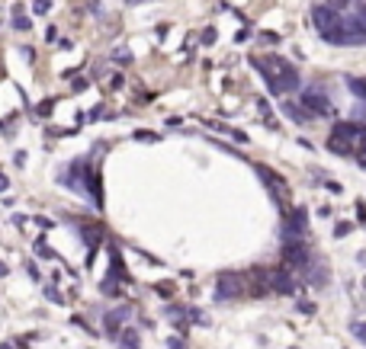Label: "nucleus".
<instances>
[{"label":"nucleus","instance_id":"nucleus-1","mask_svg":"<svg viewBox=\"0 0 366 349\" xmlns=\"http://www.w3.org/2000/svg\"><path fill=\"white\" fill-rule=\"evenodd\" d=\"M254 67L263 74V80H267V87H270V93H273V97L302 90L296 67L289 64L286 58H280V54H270V58H254Z\"/></svg>","mask_w":366,"mask_h":349},{"label":"nucleus","instance_id":"nucleus-2","mask_svg":"<svg viewBox=\"0 0 366 349\" xmlns=\"http://www.w3.org/2000/svg\"><path fill=\"white\" fill-rule=\"evenodd\" d=\"M311 23H315L318 36L331 45H344V32H341V13L328 3H318L311 6Z\"/></svg>","mask_w":366,"mask_h":349},{"label":"nucleus","instance_id":"nucleus-3","mask_svg":"<svg viewBox=\"0 0 366 349\" xmlns=\"http://www.w3.org/2000/svg\"><path fill=\"white\" fill-rule=\"evenodd\" d=\"M299 106L308 109V115H331L334 112V106H331V100L321 93V87H305L299 93Z\"/></svg>","mask_w":366,"mask_h":349},{"label":"nucleus","instance_id":"nucleus-4","mask_svg":"<svg viewBox=\"0 0 366 349\" xmlns=\"http://www.w3.org/2000/svg\"><path fill=\"white\" fill-rule=\"evenodd\" d=\"M311 266V253L305 247L302 241H286V247H283V269H299L305 272Z\"/></svg>","mask_w":366,"mask_h":349},{"label":"nucleus","instance_id":"nucleus-5","mask_svg":"<svg viewBox=\"0 0 366 349\" xmlns=\"http://www.w3.org/2000/svg\"><path fill=\"white\" fill-rule=\"evenodd\" d=\"M247 285V279L238 276V272H219L215 279V301H228V298H238Z\"/></svg>","mask_w":366,"mask_h":349},{"label":"nucleus","instance_id":"nucleus-6","mask_svg":"<svg viewBox=\"0 0 366 349\" xmlns=\"http://www.w3.org/2000/svg\"><path fill=\"white\" fill-rule=\"evenodd\" d=\"M286 221H283V241H302L305 234H308V215H305V208H293L286 211Z\"/></svg>","mask_w":366,"mask_h":349},{"label":"nucleus","instance_id":"nucleus-7","mask_svg":"<svg viewBox=\"0 0 366 349\" xmlns=\"http://www.w3.org/2000/svg\"><path fill=\"white\" fill-rule=\"evenodd\" d=\"M254 170H257V176H260V180L267 183V189H270V193H273V202H276V205H280V208H283V199H286V193H289V183L283 180L280 173H273V170L260 167V163H257Z\"/></svg>","mask_w":366,"mask_h":349},{"label":"nucleus","instance_id":"nucleus-8","mask_svg":"<svg viewBox=\"0 0 366 349\" xmlns=\"http://www.w3.org/2000/svg\"><path fill=\"white\" fill-rule=\"evenodd\" d=\"M354 122H337L334 128H331V138H328V148L334 150V154H350V135H354Z\"/></svg>","mask_w":366,"mask_h":349},{"label":"nucleus","instance_id":"nucleus-9","mask_svg":"<svg viewBox=\"0 0 366 349\" xmlns=\"http://www.w3.org/2000/svg\"><path fill=\"white\" fill-rule=\"evenodd\" d=\"M267 285L273 292H280V295H296V292H299V285L293 282L289 269H270L267 272Z\"/></svg>","mask_w":366,"mask_h":349},{"label":"nucleus","instance_id":"nucleus-10","mask_svg":"<svg viewBox=\"0 0 366 349\" xmlns=\"http://www.w3.org/2000/svg\"><path fill=\"white\" fill-rule=\"evenodd\" d=\"M128 307H116V311H110V314H103V330H106V337L110 340H116L119 337V330H122V324L128 320Z\"/></svg>","mask_w":366,"mask_h":349},{"label":"nucleus","instance_id":"nucleus-11","mask_svg":"<svg viewBox=\"0 0 366 349\" xmlns=\"http://www.w3.org/2000/svg\"><path fill=\"white\" fill-rule=\"evenodd\" d=\"M116 340H119L122 349H141V337H138V330H135V327H122Z\"/></svg>","mask_w":366,"mask_h":349},{"label":"nucleus","instance_id":"nucleus-12","mask_svg":"<svg viewBox=\"0 0 366 349\" xmlns=\"http://www.w3.org/2000/svg\"><path fill=\"white\" fill-rule=\"evenodd\" d=\"M283 115H286V119H293L296 125H305V122H308V115L302 112V106H296V102H283Z\"/></svg>","mask_w":366,"mask_h":349},{"label":"nucleus","instance_id":"nucleus-13","mask_svg":"<svg viewBox=\"0 0 366 349\" xmlns=\"http://www.w3.org/2000/svg\"><path fill=\"white\" fill-rule=\"evenodd\" d=\"M29 16H23V6H13V29H19V32H29Z\"/></svg>","mask_w":366,"mask_h":349},{"label":"nucleus","instance_id":"nucleus-14","mask_svg":"<svg viewBox=\"0 0 366 349\" xmlns=\"http://www.w3.org/2000/svg\"><path fill=\"white\" fill-rule=\"evenodd\" d=\"M305 272H308V279H311V282H315V285H324V282H328V279H331L328 266H315V269H311V266H308V269H305Z\"/></svg>","mask_w":366,"mask_h":349},{"label":"nucleus","instance_id":"nucleus-15","mask_svg":"<svg viewBox=\"0 0 366 349\" xmlns=\"http://www.w3.org/2000/svg\"><path fill=\"white\" fill-rule=\"evenodd\" d=\"M347 87H350V93H354V97L366 100V77H347Z\"/></svg>","mask_w":366,"mask_h":349},{"label":"nucleus","instance_id":"nucleus-16","mask_svg":"<svg viewBox=\"0 0 366 349\" xmlns=\"http://www.w3.org/2000/svg\"><path fill=\"white\" fill-rule=\"evenodd\" d=\"M113 64H132V51L122 45V49H116L113 51Z\"/></svg>","mask_w":366,"mask_h":349},{"label":"nucleus","instance_id":"nucleus-17","mask_svg":"<svg viewBox=\"0 0 366 349\" xmlns=\"http://www.w3.org/2000/svg\"><path fill=\"white\" fill-rule=\"evenodd\" d=\"M350 333L366 346V320H354V324H350Z\"/></svg>","mask_w":366,"mask_h":349},{"label":"nucleus","instance_id":"nucleus-18","mask_svg":"<svg viewBox=\"0 0 366 349\" xmlns=\"http://www.w3.org/2000/svg\"><path fill=\"white\" fill-rule=\"evenodd\" d=\"M36 253H39V256H45V259H58V253L52 250L45 241H36Z\"/></svg>","mask_w":366,"mask_h":349},{"label":"nucleus","instance_id":"nucleus-19","mask_svg":"<svg viewBox=\"0 0 366 349\" xmlns=\"http://www.w3.org/2000/svg\"><path fill=\"white\" fill-rule=\"evenodd\" d=\"M154 292H158L161 298H174V282H158V285H154Z\"/></svg>","mask_w":366,"mask_h":349},{"label":"nucleus","instance_id":"nucleus-20","mask_svg":"<svg viewBox=\"0 0 366 349\" xmlns=\"http://www.w3.org/2000/svg\"><path fill=\"white\" fill-rule=\"evenodd\" d=\"M350 231H354V224H350V221H337L334 224V237H347Z\"/></svg>","mask_w":366,"mask_h":349},{"label":"nucleus","instance_id":"nucleus-21","mask_svg":"<svg viewBox=\"0 0 366 349\" xmlns=\"http://www.w3.org/2000/svg\"><path fill=\"white\" fill-rule=\"evenodd\" d=\"M296 307H299L302 314H315V311H318L315 301H308V298H299V301H296Z\"/></svg>","mask_w":366,"mask_h":349},{"label":"nucleus","instance_id":"nucleus-22","mask_svg":"<svg viewBox=\"0 0 366 349\" xmlns=\"http://www.w3.org/2000/svg\"><path fill=\"white\" fill-rule=\"evenodd\" d=\"M45 298H49V301H55V304H64V295H61L55 285H49V289H45Z\"/></svg>","mask_w":366,"mask_h":349},{"label":"nucleus","instance_id":"nucleus-23","mask_svg":"<svg viewBox=\"0 0 366 349\" xmlns=\"http://www.w3.org/2000/svg\"><path fill=\"white\" fill-rule=\"evenodd\" d=\"M167 349H189L183 343V337H167Z\"/></svg>","mask_w":366,"mask_h":349},{"label":"nucleus","instance_id":"nucleus-24","mask_svg":"<svg viewBox=\"0 0 366 349\" xmlns=\"http://www.w3.org/2000/svg\"><path fill=\"white\" fill-rule=\"evenodd\" d=\"M186 314H189V320H196V324H209V320L202 317V311H199V307H189Z\"/></svg>","mask_w":366,"mask_h":349},{"label":"nucleus","instance_id":"nucleus-25","mask_svg":"<svg viewBox=\"0 0 366 349\" xmlns=\"http://www.w3.org/2000/svg\"><path fill=\"white\" fill-rule=\"evenodd\" d=\"M49 6H52L49 0H36V6H32V10H36L39 16H45V13H49Z\"/></svg>","mask_w":366,"mask_h":349},{"label":"nucleus","instance_id":"nucleus-26","mask_svg":"<svg viewBox=\"0 0 366 349\" xmlns=\"http://www.w3.org/2000/svg\"><path fill=\"white\" fill-rule=\"evenodd\" d=\"M135 141H158L154 132H135Z\"/></svg>","mask_w":366,"mask_h":349},{"label":"nucleus","instance_id":"nucleus-27","mask_svg":"<svg viewBox=\"0 0 366 349\" xmlns=\"http://www.w3.org/2000/svg\"><path fill=\"white\" fill-rule=\"evenodd\" d=\"M52 106H55V102H52V100H45L42 106H39V115H49V112H52Z\"/></svg>","mask_w":366,"mask_h":349},{"label":"nucleus","instance_id":"nucleus-28","mask_svg":"<svg viewBox=\"0 0 366 349\" xmlns=\"http://www.w3.org/2000/svg\"><path fill=\"white\" fill-rule=\"evenodd\" d=\"M215 42V29H206V36H202V45H212Z\"/></svg>","mask_w":366,"mask_h":349},{"label":"nucleus","instance_id":"nucleus-29","mask_svg":"<svg viewBox=\"0 0 366 349\" xmlns=\"http://www.w3.org/2000/svg\"><path fill=\"white\" fill-rule=\"evenodd\" d=\"M263 42H267V45H276V42H280V36H276V32H267V36H263Z\"/></svg>","mask_w":366,"mask_h":349},{"label":"nucleus","instance_id":"nucleus-30","mask_svg":"<svg viewBox=\"0 0 366 349\" xmlns=\"http://www.w3.org/2000/svg\"><path fill=\"white\" fill-rule=\"evenodd\" d=\"M122 84H125V80H122V77H119V74H116V77H110V87H113V90H119V87H122Z\"/></svg>","mask_w":366,"mask_h":349},{"label":"nucleus","instance_id":"nucleus-31","mask_svg":"<svg viewBox=\"0 0 366 349\" xmlns=\"http://www.w3.org/2000/svg\"><path fill=\"white\" fill-rule=\"evenodd\" d=\"M45 39H49V42H55V39H58V29H52V26H49V29H45Z\"/></svg>","mask_w":366,"mask_h":349},{"label":"nucleus","instance_id":"nucleus-32","mask_svg":"<svg viewBox=\"0 0 366 349\" xmlns=\"http://www.w3.org/2000/svg\"><path fill=\"white\" fill-rule=\"evenodd\" d=\"M357 263H360V266H366V250H360V253H357Z\"/></svg>","mask_w":366,"mask_h":349},{"label":"nucleus","instance_id":"nucleus-33","mask_svg":"<svg viewBox=\"0 0 366 349\" xmlns=\"http://www.w3.org/2000/svg\"><path fill=\"white\" fill-rule=\"evenodd\" d=\"M6 186H10V180H6V176H3V173H0V193H3V189H6Z\"/></svg>","mask_w":366,"mask_h":349},{"label":"nucleus","instance_id":"nucleus-34","mask_svg":"<svg viewBox=\"0 0 366 349\" xmlns=\"http://www.w3.org/2000/svg\"><path fill=\"white\" fill-rule=\"evenodd\" d=\"M357 10H360V16H363V23H366V6H357Z\"/></svg>","mask_w":366,"mask_h":349},{"label":"nucleus","instance_id":"nucleus-35","mask_svg":"<svg viewBox=\"0 0 366 349\" xmlns=\"http://www.w3.org/2000/svg\"><path fill=\"white\" fill-rule=\"evenodd\" d=\"M0 276H6V266L3 263H0Z\"/></svg>","mask_w":366,"mask_h":349},{"label":"nucleus","instance_id":"nucleus-36","mask_svg":"<svg viewBox=\"0 0 366 349\" xmlns=\"http://www.w3.org/2000/svg\"><path fill=\"white\" fill-rule=\"evenodd\" d=\"M0 349H13V346H6V343H3V346H0Z\"/></svg>","mask_w":366,"mask_h":349},{"label":"nucleus","instance_id":"nucleus-37","mask_svg":"<svg viewBox=\"0 0 366 349\" xmlns=\"http://www.w3.org/2000/svg\"><path fill=\"white\" fill-rule=\"evenodd\" d=\"M128 3H141V0H128Z\"/></svg>","mask_w":366,"mask_h":349}]
</instances>
